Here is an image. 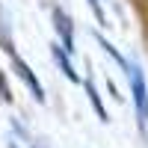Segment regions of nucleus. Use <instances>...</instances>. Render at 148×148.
<instances>
[{
    "instance_id": "f257e3e1",
    "label": "nucleus",
    "mask_w": 148,
    "mask_h": 148,
    "mask_svg": "<svg viewBox=\"0 0 148 148\" xmlns=\"http://www.w3.org/2000/svg\"><path fill=\"white\" fill-rule=\"evenodd\" d=\"M127 80H130V92H133V104H136V116H139V127H148V86H145V74L136 62L127 65Z\"/></svg>"
},
{
    "instance_id": "f03ea898",
    "label": "nucleus",
    "mask_w": 148,
    "mask_h": 148,
    "mask_svg": "<svg viewBox=\"0 0 148 148\" xmlns=\"http://www.w3.org/2000/svg\"><path fill=\"white\" fill-rule=\"evenodd\" d=\"M9 56H12V68H15V74H18V77H21L24 83H27V89L33 92V98L42 104V101H45V92H42V83H39V77L33 74V68H30L27 62H24V59H21L18 53H12V51H9Z\"/></svg>"
},
{
    "instance_id": "7ed1b4c3",
    "label": "nucleus",
    "mask_w": 148,
    "mask_h": 148,
    "mask_svg": "<svg viewBox=\"0 0 148 148\" xmlns=\"http://www.w3.org/2000/svg\"><path fill=\"white\" fill-rule=\"evenodd\" d=\"M53 30L59 33V39H62V47L68 53H74V27H71V18L62 9H53Z\"/></svg>"
},
{
    "instance_id": "20e7f679",
    "label": "nucleus",
    "mask_w": 148,
    "mask_h": 148,
    "mask_svg": "<svg viewBox=\"0 0 148 148\" xmlns=\"http://www.w3.org/2000/svg\"><path fill=\"white\" fill-rule=\"evenodd\" d=\"M51 56H53V62L59 65V71H62L65 77L71 80V83H80V74L74 71V65H71V59H68V51H65V47H59V45H51Z\"/></svg>"
},
{
    "instance_id": "39448f33",
    "label": "nucleus",
    "mask_w": 148,
    "mask_h": 148,
    "mask_svg": "<svg viewBox=\"0 0 148 148\" xmlns=\"http://www.w3.org/2000/svg\"><path fill=\"white\" fill-rule=\"evenodd\" d=\"M83 86H86V95H89V101H92V107H95L98 119H101V121H110V116H107V107L101 104V95H98V89L92 86V80H86Z\"/></svg>"
},
{
    "instance_id": "423d86ee",
    "label": "nucleus",
    "mask_w": 148,
    "mask_h": 148,
    "mask_svg": "<svg viewBox=\"0 0 148 148\" xmlns=\"http://www.w3.org/2000/svg\"><path fill=\"white\" fill-rule=\"evenodd\" d=\"M95 42H98V45H101V47H104V53H110V56H113V59H116V62H119L121 68H125V71H127V65H130V62H127V59H125V56H121V53H119V51H116V47H113V45H110L107 39H104V36H101V33H95Z\"/></svg>"
},
{
    "instance_id": "0eeeda50",
    "label": "nucleus",
    "mask_w": 148,
    "mask_h": 148,
    "mask_svg": "<svg viewBox=\"0 0 148 148\" xmlns=\"http://www.w3.org/2000/svg\"><path fill=\"white\" fill-rule=\"evenodd\" d=\"M89 6H92V12H95V18L104 24V21H107V15H104V9H101V0H89Z\"/></svg>"
}]
</instances>
